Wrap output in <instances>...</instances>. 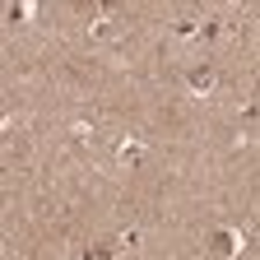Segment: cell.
Listing matches in <instances>:
<instances>
[{
    "label": "cell",
    "instance_id": "2",
    "mask_svg": "<svg viewBox=\"0 0 260 260\" xmlns=\"http://www.w3.org/2000/svg\"><path fill=\"white\" fill-rule=\"evenodd\" d=\"M190 84H195V88H209V84H214V75H209V70H195V75H190Z\"/></svg>",
    "mask_w": 260,
    "mask_h": 260
},
{
    "label": "cell",
    "instance_id": "3",
    "mask_svg": "<svg viewBox=\"0 0 260 260\" xmlns=\"http://www.w3.org/2000/svg\"><path fill=\"white\" fill-rule=\"evenodd\" d=\"M84 260H112V251H107V246H93V251H88Z\"/></svg>",
    "mask_w": 260,
    "mask_h": 260
},
{
    "label": "cell",
    "instance_id": "1",
    "mask_svg": "<svg viewBox=\"0 0 260 260\" xmlns=\"http://www.w3.org/2000/svg\"><path fill=\"white\" fill-rule=\"evenodd\" d=\"M214 251H218V255H233V251H237V246H233V233H218V237H214Z\"/></svg>",
    "mask_w": 260,
    "mask_h": 260
}]
</instances>
